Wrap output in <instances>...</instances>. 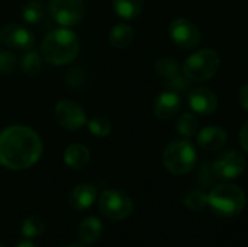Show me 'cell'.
<instances>
[{
    "instance_id": "obj_28",
    "label": "cell",
    "mask_w": 248,
    "mask_h": 247,
    "mask_svg": "<svg viewBox=\"0 0 248 247\" xmlns=\"http://www.w3.org/2000/svg\"><path fill=\"white\" fill-rule=\"evenodd\" d=\"M16 57L12 52L0 49V73H12L16 68Z\"/></svg>"
},
{
    "instance_id": "obj_7",
    "label": "cell",
    "mask_w": 248,
    "mask_h": 247,
    "mask_svg": "<svg viewBox=\"0 0 248 247\" xmlns=\"http://www.w3.org/2000/svg\"><path fill=\"white\" fill-rule=\"evenodd\" d=\"M48 10L54 20L64 28L76 26L84 17V4L81 0H49Z\"/></svg>"
},
{
    "instance_id": "obj_3",
    "label": "cell",
    "mask_w": 248,
    "mask_h": 247,
    "mask_svg": "<svg viewBox=\"0 0 248 247\" xmlns=\"http://www.w3.org/2000/svg\"><path fill=\"white\" fill-rule=\"evenodd\" d=\"M247 204L246 192L234 183H219L208 195V207L219 218H234L243 213Z\"/></svg>"
},
{
    "instance_id": "obj_27",
    "label": "cell",
    "mask_w": 248,
    "mask_h": 247,
    "mask_svg": "<svg viewBox=\"0 0 248 247\" xmlns=\"http://www.w3.org/2000/svg\"><path fill=\"white\" fill-rule=\"evenodd\" d=\"M189 82L185 76H176L173 79H169L166 80V89L167 90H171V92H176V93H185L189 87Z\"/></svg>"
},
{
    "instance_id": "obj_17",
    "label": "cell",
    "mask_w": 248,
    "mask_h": 247,
    "mask_svg": "<svg viewBox=\"0 0 248 247\" xmlns=\"http://www.w3.org/2000/svg\"><path fill=\"white\" fill-rule=\"evenodd\" d=\"M90 160V151L83 144H71L64 151V162L74 170H81Z\"/></svg>"
},
{
    "instance_id": "obj_15",
    "label": "cell",
    "mask_w": 248,
    "mask_h": 247,
    "mask_svg": "<svg viewBox=\"0 0 248 247\" xmlns=\"http://www.w3.org/2000/svg\"><path fill=\"white\" fill-rule=\"evenodd\" d=\"M96 201V188L90 183H81L73 188L68 195V204L71 208L83 211L93 205Z\"/></svg>"
},
{
    "instance_id": "obj_9",
    "label": "cell",
    "mask_w": 248,
    "mask_h": 247,
    "mask_svg": "<svg viewBox=\"0 0 248 247\" xmlns=\"http://www.w3.org/2000/svg\"><path fill=\"white\" fill-rule=\"evenodd\" d=\"M54 116L57 122L68 131H78L87 124V116L84 109L74 100L64 99L55 105Z\"/></svg>"
},
{
    "instance_id": "obj_34",
    "label": "cell",
    "mask_w": 248,
    "mask_h": 247,
    "mask_svg": "<svg viewBox=\"0 0 248 247\" xmlns=\"http://www.w3.org/2000/svg\"><path fill=\"white\" fill-rule=\"evenodd\" d=\"M0 247H4V246H1V245H0Z\"/></svg>"
},
{
    "instance_id": "obj_33",
    "label": "cell",
    "mask_w": 248,
    "mask_h": 247,
    "mask_svg": "<svg viewBox=\"0 0 248 247\" xmlns=\"http://www.w3.org/2000/svg\"><path fill=\"white\" fill-rule=\"evenodd\" d=\"M64 247H83V246H77V245H70V246H64Z\"/></svg>"
},
{
    "instance_id": "obj_21",
    "label": "cell",
    "mask_w": 248,
    "mask_h": 247,
    "mask_svg": "<svg viewBox=\"0 0 248 247\" xmlns=\"http://www.w3.org/2000/svg\"><path fill=\"white\" fill-rule=\"evenodd\" d=\"M46 230V223L42 217L39 215H29L23 220L22 223V234L26 239H33L41 236Z\"/></svg>"
},
{
    "instance_id": "obj_11",
    "label": "cell",
    "mask_w": 248,
    "mask_h": 247,
    "mask_svg": "<svg viewBox=\"0 0 248 247\" xmlns=\"http://www.w3.org/2000/svg\"><path fill=\"white\" fill-rule=\"evenodd\" d=\"M0 41L9 48L28 51L33 47L35 36L28 28H25L22 25L7 23V25L1 26V29H0Z\"/></svg>"
},
{
    "instance_id": "obj_20",
    "label": "cell",
    "mask_w": 248,
    "mask_h": 247,
    "mask_svg": "<svg viewBox=\"0 0 248 247\" xmlns=\"http://www.w3.org/2000/svg\"><path fill=\"white\" fill-rule=\"evenodd\" d=\"M46 13V6L39 0H32L26 3L22 9V19L28 25H36L39 23Z\"/></svg>"
},
{
    "instance_id": "obj_19",
    "label": "cell",
    "mask_w": 248,
    "mask_h": 247,
    "mask_svg": "<svg viewBox=\"0 0 248 247\" xmlns=\"http://www.w3.org/2000/svg\"><path fill=\"white\" fill-rule=\"evenodd\" d=\"M115 13L122 19H135L144 9V0H112Z\"/></svg>"
},
{
    "instance_id": "obj_6",
    "label": "cell",
    "mask_w": 248,
    "mask_h": 247,
    "mask_svg": "<svg viewBox=\"0 0 248 247\" xmlns=\"http://www.w3.org/2000/svg\"><path fill=\"white\" fill-rule=\"evenodd\" d=\"M100 213L110 221H124L134 211V202L131 197L118 189H108L102 192L99 198Z\"/></svg>"
},
{
    "instance_id": "obj_5",
    "label": "cell",
    "mask_w": 248,
    "mask_h": 247,
    "mask_svg": "<svg viewBox=\"0 0 248 247\" xmlns=\"http://www.w3.org/2000/svg\"><path fill=\"white\" fill-rule=\"evenodd\" d=\"M221 66V57L215 49L205 48L192 54L183 64V76L190 82H205L212 79Z\"/></svg>"
},
{
    "instance_id": "obj_1",
    "label": "cell",
    "mask_w": 248,
    "mask_h": 247,
    "mask_svg": "<svg viewBox=\"0 0 248 247\" xmlns=\"http://www.w3.org/2000/svg\"><path fill=\"white\" fill-rule=\"evenodd\" d=\"M41 137L25 125H12L0 132V165L9 170H25L41 159Z\"/></svg>"
},
{
    "instance_id": "obj_25",
    "label": "cell",
    "mask_w": 248,
    "mask_h": 247,
    "mask_svg": "<svg viewBox=\"0 0 248 247\" xmlns=\"http://www.w3.org/2000/svg\"><path fill=\"white\" fill-rule=\"evenodd\" d=\"M176 128H177V132L186 138L192 137L196 134L198 128H199V121L195 115L192 114H183L177 122H176Z\"/></svg>"
},
{
    "instance_id": "obj_24",
    "label": "cell",
    "mask_w": 248,
    "mask_h": 247,
    "mask_svg": "<svg viewBox=\"0 0 248 247\" xmlns=\"http://www.w3.org/2000/svg\"><path fill=\"white\" fill-rule=\"evenodd\" d=\"M20 68L26 76H36L42 68V60H41L39 54L36 51L28 49L26 54L22 57Z\"/></svg>"
},
{
    "instance_id": "obj_32",
    "label": "cell",
    "mask_w": 248,
    "mask_h": 247,
    "mask_svg": "<svg viewBox=\"0 0 248 247\" xmlns=\"http://www.w3.org/2000/svg\"><path fill=\"white\" fill-rule=\"evenodd\" d=\"M16 247H38L35 243H32V242H29V240H25V242H20L19 245Z\"/></svg>"
},
{
    "instance_id": "obj_12",
    "label": "cell",
    "mask_w": 248,
    "mask_h": 247,
    "mask_svg": "<svg viewBox=\"0 0 248 247\" xmlns=\"http://www.w3.org/2000/svg\"><path fill=\"white\" fill-rule=\"evenodd\" d=\"M189 105L199 115H211L218 106V98L208 87H196L189 93Z\"/></svg>"
},
{
    "instance_id": "obj_14",
    "label": "cell",
    "mask_w": 248,
    "mask_h": 247,
    "mask_svg": "<svg viewBox=\"0 0 248 247\" xmlns=\"http://www.w3.org/2000/svg\"><path fill=\"white\" fill-rule=\"evenodd\" d=\"M227 140H228V135L225 130L217 125L203 128L198 135V144L205 151H209V153L221 150L227 144Z\"/></svg>"
},
{
    "instance_id": "obj_2",
    "label": "cell",
    "mask_w": 248,
    "mask_h": 247,
    "mask_svg": "<svg viewBox=\"0 0 248 247\" xmlns=\"http://www.w3.org/2000/svg\"><path fill=\"white\" fill-rule=\"evenodd\" d=\"M41 51L46 63L52 66H64L78 55L80 41L77 35L67 28L54 29L44 38Z\"/></svg>"
},
{
    "instance_id": "obj_13",
    "label": "cell",
    "mask_w": 248,
    "mask_h": 247,
    "mask_svg": "<svg viewBox=\"0 0 248 247\" xmlns=\"http://www.w3.org/2000/svg\"><path fill=\"white\" fill-rule=\"evenodd\" d=\"M182 106V98L179 93L166 90L158 95L154 102V115L158 119H170L173 118Z\"/></svg>"
},
{
    "instance_id": "obj_18",
    "label": "cell",
    "mask_w": 248,
    "mask_h": 247,
    "mask_svg": "<svg viewBox=\"0 0 248 247\" xmlns=\"http://www.w3.org/2000/svg\"><path fill=\"white\" fill-rule=\"evenodd\" d=\"M109 41L113 48L125 49L134 41V29L126 23H118L112 28L109 33Z\"/></svg>"
},
{
    "instance_id": "obj_8",
    "label": "cell",
    "mask_w": 248,
    "mask_h": 247,
    "mask_svg": "<svg viewBox=\"0 0 248 247\" xmlns=\"http://www.w3.org/2000/svg\"><path fill=\"white\" fill-rule=\"evenodd\" d=\"M246 167H247L246 157L235 150H230L219 154L212 163V172L215 178L221 181H232L240 178L244 173Z\"/></svg>"
},
{
    "instance_id": "obj_22",
    "label": "cell",
    "mask_w": 248,
    "mask_h": 247,
    "mask_svg": "<svg viewBox=\"0 0 248 247\" xmlns=\"http://www.w3.org/2000/svg\"><path fill=\"white\" fill-rule=\"evenodd\" d=\"M154 70L155 73L169 80V79H173L176 76H179V71H180V66L179 63L174 60V58H169V57H163L160 60H157L155 66H154Z\"/></svg>"
},
{
    "instance_id": "obj_30",
    "label": "cell",
    "mask_w": 248,
    "mask_h": 247,
    "mask_svg": "<svg viewBox=\"0 0 248 247\" xmlns=\"http://www.w3.org/2000/svg\"><path fill=\"white\" fill-rule=\"evenodd\" d=\"M238 100H240L241 106L248 112V83H246L240 89V92H238Z\"/></svg>"
},
{
    "instance_id": "obj_29",
    "label": "cell",
    "mask_w": 248,
    "mask_h": 247,
    "mask_svg": "<svg viewBox=\"0 0 248 247\" xmlns=\"http://www.w3.org/2000/svg\"><path fill=\"white\" fill-rule=\"evenodd\" d=\"M67 83L70 87H80L81 84L86 83V74L81 68H73L67 73L65 76Z\"/></svg>"
},
{
    "instance_id": "obj_31",
    "label": "cell",
    "mask_w": 248,
    "mask_h": 247,
    "mask_svg": "<svg viewBox=\"0 0 248 247\" xmlns=\"http://www.w3.org/2000/svg\"><path fill=\"white\" fill-rule=\"evenodd\" d=\"M240 143H241V147L248 153V121L243 125L240 131Z\"/></svg>"
},
{
    "instance_id": "obj_4",
    "label": "cell",
    "mask_w": 248,
    "mask_h": 247,
    "mask_svg": "<svg viewBox=\"0 0 248 247\" xmlns=\"http://www.w3.org/2000/svg\"><path fill=\"white\" fill-rule=\"evenodd\" d=\"M196 160V148L187 138L171 141L163 153L164 167L176 176L187 175L189 172H192Z\"/></svg>"
},
{
    "instance_id": "obj_10",
    "label": "cell",
    "mask_w": 248,
    "mask_h": 247,
    "mask_svg": "<svg viewBox=\"0 0 248 247\" xmlns=\"http://www.w3.org/2000/svg\"><path fill=\"white\" fill-rule=\"evenodd\" d=\"M169 35L171 41L185 49H192L201 42L199 28L187 19H176L169 26Z\"/></svg>"
},
{
    "instance_id": "obj_16",
    "label": "cell",
    "mask_w": 248,
    "mask_h": 247,
    "mask_svg": "<svg viewBox=\"0 0 248 247\" xmlns=\"http://www.w3.org/2000/svg\"><path fill=\"white\" fill-rule=\"evenodd\" d=\"M103 234V224L97 217H87L78 224V240L83 245H94Z\"/></svg>"
},
{
    "instance_id": "obj_23",
    "label": "cell",
    "mask_w": 248,
    "mask_h": 247,
    "mask_svg": "<svg viewBox=\"0 0 248 247\" xmlns=\"http://www.w3.org/2000/svg\"><path fill=\"white\" fill-rule=\"evenodd\" d=\"M183 204L187 210L201 211L205 207H208V194H205L201 189L189 191L183 195Z\"/></svg>"
},
{
    "instance_id": "obj_26",
    "label": "cell",
    "mask_w": 248,
    "mask_h": 247,
    "mask_svg": "<svg viewBox=\"0 0 248 247\" xmlns=\"http://www.w3.org/2000/svg\"><path fill=\"white\" fill-rule=\"evenodd\" d=\"M87 127H89V131L96 135V137H108L110 134V130H112V124L108 118L105 116H94L92 118L89 122H87Z\"/></svg>"
}]
</instances>
